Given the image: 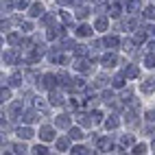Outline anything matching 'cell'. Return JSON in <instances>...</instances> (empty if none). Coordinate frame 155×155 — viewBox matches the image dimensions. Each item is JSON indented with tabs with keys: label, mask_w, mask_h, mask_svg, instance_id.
<instances>
[{
	"label": "cell",
	"mask_w": 155,
	"mask_h": 155,
	"mask_svg": "<svg viewBox=\"0 0 155 155\" xmlns=\"http://www.w3.org/2000/svg\"><path fill=\"white\" fill-rule=\"evenodd\" d=\"M92 64H94V59H92V57H90V59L79 57L72 66H74V70H79V72H90V70H92Z\"/></svg>",
	"instance_id": "1"
},
{
	"label": "cell",
	"mask_w": 155,
	"mask_h": 155,
	"mask_svg": "<svg viewBox=\"0 0 155 155\" xmlns=\"http://www.w3.org/2000/svg\"><path fill=\"white\" fill-rule=\"evenodd\" d=\"M39 138H42L44 142L57 140V136H55V129H53V127H42V129H39Z\"/></svg>",
	"instance_id": "2"
},
{
	"label": "cell",
	"mask_w": 155,
	"mask_h": 155,
	"mask_svg": "<svg viewBox=\"0 0 155 155\" xmlns=\"http://www.w3.org/2000/svg\"><path fill=\"white\" fill-rule=\"evenodd\" d=\"M42 79H44V83H42V85L48 87V90H55L57 83H59V77H57V74H44Z\"/></svg>",
	"instance_id": "3"
},
{
	"label": "cell",
	"mask_w": 155,
	"mask_h": 155,
	"mask_svg": "<svg viewBox=\"0 0 155 155\" xmlns=\"http://www.w3.org/2000/svg\"><path fill=\"white\" fill-rule=\"evenodd\" d=\"M55 127H57V129H70V116H68V114L57 116V118H55Z\"/></svg>",
	"instance_id": "4"
},
{
	"label": "cell",
	"mask_w": 155,
	"mask_h": 155,
	"mask_svg": "<svg viewBox=\"0 0 155 155\" xmlns=\"http://www.w3.org/2000/svg\"><path fill=\"white\" fill-rule=\"evenodd\" d=\"M101 64L105 66V68H114L118 64V57L114 55V53H107V55H103V59H101Z\"/></svg>",
	"instance_id": "5"
},
{
	"label": "cell",
	"mask_w": 155,
	"mask_h": 155,
	"mask_svg": "<svg viewBox=\"0 0 155 155\" xmlns=\"http://www.w3.org/2000/svg\"><path fill=\"white\" fill-rule=\"evenodd\" d=\"M153 90H155V81L153 79H144L140 83V92H144V94H151Z\"/></svg>",
	"instance_id": "6"
},
{
	"label": "cell",
	"mask_w": 155,
	"mask_h": 155,
	"mask_svg": "<svg viewBox=\"0 0 155 155\" xmlns=\"http://www.w3.org/2000/svg\"><path fill=\"white\" fill-rule=\"evenodd\" d=\"M96 149H98L101 153L109 151V149H111V140H109V138H98V140H96Z\"/></svg>",
	"instance_id": "7"
},
{
	"label": "cell",
	"mask_w": 155,
	"mask_h": 155,
	"mask_svg": "<svg viewBox=\"0 0 155 155\" xmlns=\"http://www.w3.org/2000/svg\"><path fill=\"white\" fill-rule=\"evenodd\" d=\"M77 118H79V122L83 127H92V122H94V116H92V114H83V111H81Z\"/></svg>",
	"instance_id": "8"
},
{
	"label": "cell",
	"mask_w": 155,
	"mask_h": 155,
	"mask_svg": "<svg viewBox=\"0 0 155 155\" xmlns=\"http://www.w3.org/2000/svg\"><path fill=\"white\" fill-rule=\"evenodd\" d=\"M92 31H94L92 26H87V24H81V26H77V31H74V33H77L79 37H90V35H92Z\"/></svg>",
	"instance_id": "9"
},
{
	"label": "cell",
	"mask_w": 155,
	"mask_h": 155,
	"mask_svg": "<svg viewBox=\"0 0 155 155\" xmlns=\"http://www.w3.org/2000/svg\"><path fill=\"white\" fill-rule=\"evenodd\" d=\"M31 18H42L44 15V7L39 5V2H35V5H31Z\"/></svg>",
	"instance_id": "10"
},
{
	"label": "cell",
	"mask_w": 155,
	"mask_h": 155,
	"mask_svg": "<svg viewBox=\"0 0 155 155\" xmlns=\"http://www.w3.org/2000/svg\"><path fill=\"white\" fill-rule=\"evenodd\" d=\"M18 136L22 138V140H28V138L35 136V131L31 129V127H20V129H18Z\"/></svg>",
	"instance_id": "11"
},
{
	"label": "cell",
	"mask_w": 155,
	"mask_h": 155,
	"mask_svg": "<svg viewBox=\"0 0 155 155\" xmlns=\"http://www.w3.org/2000/svg\"><path fill=\"white\" fill-rule=\"evenodd\" d=\"M2 61H5V64H18V53L7 50V53H2Z\"/></svg>",
	"instance_id": "12"
},
{
	"label": "cell",
	"mask_w": 155,
	"mask_h": 155,
	"mask_svg": "<svg viewBox=\"0 0 155 155\" xmlns=\"http://www.w3.org/2000/svg\"><path fill=\"white\" fill-rule=\"evenodd\" d=\"M48 101H50V105H61V103H64V96H61L59 92L50 90V96H48Z\"/></svg>",
	"instance_id": "13"
},
{
	"label": "cell",
	"mask_w": 155,
	"mask_h": 155,
	"mask_svg": "<svg viewBox=\"0 0 155 155\" xmlns=\"http://www.w3.org/2000/svg\"><path fill=\"white\" fill-rule=\"evenodd\" d=\"M70 140H72L70 136H68V138H57V140H55V142H57V149H59V151H68Z\"/></svg>",
	"instance_id": "14"
},
{
	"label": "cell",
	"mask_w": 155,
	"mask_h": 155,
	"mask_svg": "<svg viewBox=\"0 0 155 155\" xmlns=\"http://www.w3.org/2000/svg\"><path fill=\"white\" fill-rule=\"evenodd\" d=\"M138 26V20L136 18H129V20H125V22H122V31H133V28H136Z\"/></svg>",
	"instance_id": "15"
},
{
	"label": "cell",
	"mask_w": 155,
	"mask_h": 155,
	"mask_svg": "<svg viewBox=\"0 0 155 155\" xmlns=\"http://www.w3.org/2000/svg\"><path fill=\"white\" fill-rule=\"evenodd\" d=\"M125 74H127V79H136L138 74H140V70H138V66L133 64V66H129L127 70H125Z\"/></svg>",
	"instance_id": "16"
},
{
	"label": "cell",
	"mask_w": 155,
	"mask_h": 155,
	"mask_svg": "<svg viewBox=\"0 0 155 155\" xmlns=\"http://www.w3.org/2000/svg\"><path fill=\"white\" fill-rule=\"evenodd\" d=\"M118 125H120V120H118L116 116H109V118L105 120V127H107V129H118Z\"/></svg>",
	"instance_id": "17"
},
{
	"label": "cell",
	"mask_w": 155,
	"mask_h": 155,
	"mask_svg": "<svg viewBox=\"0 0 155 155\" xmlns=\"http://www.w3.org/2000/svg\"><path fill=\"white\" fill-rule=\"evenodd\" d=\"M107 26H109L107 18H98V20H96V24H94V28H96V31H107Z\"/></svg>",
	"instance_id": "18"
},
{
	"label": "cell",
	"mask_w": 155,
	"mask_h": 155,
	"mask_svg": "<svg viewBox=\"0 0 155 155\" xmlns=\"http://www.w3.org/2000/svg\"><path fill=\"white\" fill-rule=\"evenodd\" d=\"M140 5H142V0H129V2H127V11L136 13L138 9H140Z\"/></svg>",
	"instance_id": "19"
},
{
	"label": "cell",
	"mask_w": 155,
	"mask_h": 155,
	"mask_svg": "<svg viewBox=\"0 0 155 155\" xmlns=\"http://www.w3.org/2000/svg\"><path fill=\"white\" fill-rule=\"evenodd\" d=\"M68 136H70L72 140H81V138H83V131H81L79 127H70V133H68Z\"/></svg>",
	"instance_id": "20"
},
{
	"label": "cell",
	"mask_w": 155,
	"mask_h": 155,
	"mask_svg": "<svg viewBox=\"0 0 155 155\" xmlns=\"http://www.w3.org/2000/svg\"><path fill=\"white\" fill-rule=\"evenodd\" d=\"M22 120L26 122V125H31V122H35V120H37V111H26L24 116H22Z\"/></svg>",
	"instance_id": "21"
},
{
	"label": "cell",
	"mask_w": 155,
	"mask_h": 155,
	"mask_svg": "<svg viewBox=\"0 0 155 155\" xmlns=\"http://www.w3.org/2000/svg\"><path fill=\"white\" fill-rule=\"evenodd\" d=\"M120 11H122V7H120L118 2H114V5L109 7V15H111V18H118V15H120Z\"/></svg>",
	"instance_id": "22"
},
{
	"label": "cell",
	"mask_w": 155,
	"mask_h": 155,
	"mask_svg": "<svg viewBox=\"0 0 155 155\" xmlns=\"http://www.w3.org/2000/svg\"><path fill=\"white\" fill-rule=\"evenodd\" d=\"M105 44H107L109 48H116V46H118V37H116V35H107V37H105Z\"/></svg>",
	"instance_id": "23"
},
{
	"label": "cell",
	"mask_w": 155,
	"mask_h": 155,
	"mask_svg": "<svg viewBox=\"0 0 155 155\" xmlns=\"http://www.w3.org/2000/svg\"><path fill=\"white\" fill-rule=\"evenodd\" d=\"M144 18H149V20H155V5H149L147 9H144Z\"/></svg>",
	"instance_id": "24"
},
{
	"label": "cell",
	"mask_w": 155,
	"mask_h": 155,
	"mask_svg": "<svg viewBox=\"0 0 155 155\" xmlns=\"http://www.w3.org/2000/svg\"><path fill=\"white\" fill-rule=\"evenodd\" d=\"M125 77L127 74H116V77H114V87H122V85H125Z\"/></svg>",
	"instance_id": "25"
},
{
	"label": "cell",
	"mask_w": 155,
	"mask_h": 155,
	"mask_svg": "<svg viewBox=\"0 0 155 155\" xmlns=\"http://www.w3.org/2000/svg\"><path fill=\"white\" fill-rule=\"evenodd\" d=\"M127 122L129 125H138V114L136 111H127Z\"/></svg>",
	"instance_id": "26"
},
{
	"label": "cell",
	"mask_w": 155,
	"mask_h": 155,
	"mask_svg": "<svg viewBox=\"0 0 155 155\" xmlns=\"http://www.w3.org/2000/svg\"><path fill=\"white\" fill-rule=\"evenodd\" d=\"M87 13H90V9H87V7H81V9H77L74 15H77L79 20H83V18H87Z\"/></svg>",
	"instance_id": "27"
},
{
	"label": "cell",
	"mask_w": 155,
	"mask_h": 155,
	"mask_svg": "<svg viewBox=\"0 0 155 155\" xmlns=\"http://www.w3.org/2000/svg\"><path fill=\"white\" fill-rule=\"evenodd\" d=\"M114 98H116V96H114L111 90H105V92H103V101H105V103H114Z\"/></svg>",
	"instance_id": "28"
},
{
	"label": "cell",
	"mask_w": 155,
	"mask_h": 155,
	"mask_svg": "<svg viewBox=\"0 0 155 155\" xmlns=\"http://www.w3.org/2000/svg\"><path fill=\"white\" fill-rule=\"evenodd\" d=\"M9 83H11L13 87H18V85H22V77H20V74H13L11 79H9Z\"/></svg>",
	"instance_id": "29"
},
{
	"label": "cell",
	"mask_w": 155,
	"mask_h": 155,
	"mask_svg": "<svg viewBox=\"0 0 155 155\" xmlns=\"http://www.w3.org/2000/svg\"><path fill=\"white\" fill-rule=\"evenodd\" d=\"M144 66H147V68H155V57L147 55V57H144Z\"/></svg>",
	"instance_id": "30"
},
{
	"label": "cell",
	"mask_w": 155,
	"mask_h": 155,
	"mask_svg": "<svg viewBox=\"0 0 155 155\" xmlns=\"http://www.w3.org/2000/svg\"><path fill=\"white\" fill-rule=\"evenodd\" d=\"M144 39H147V31H138L136 33V44H142Z\"/></svg>",
	"instance_id": "31"
},
{
	"label": "cell",
	"mask_w": 155,
	"mask_h": 155,
	"mask_svg": "<svg viewBox=\"0 0 155 155\" xmlns=\"http://www.w3.org/2000/svg\"><path fill=\"white\" fill-rule=\"evenodd\" d=\"M33 153H37V155H46V153H48V149L44 147V144H37V147L33 149Z\"/></svg>",
	"instance_id": "32"
},
{
	"label": "cell",
	"mask_w": 155,
	"mask_h": 155,
	"mask_svg": "<svg viewBox=\"0 0 155 155\" xmlns=\"http://www.w3.org/2000/svg\"><path fill=\"white\" fill-rule=\"evenodd\" d=\"M74 53H77V57H85V55H87V48H85V46H77Z\"/></svg>",
	"instance_id": "33"
},
{
	"label": "cell",
	"mask_w": 155,
	"mask_h": 155,
	"mask_svg": "<svg viewBox=\"0 0 155 155\" xmlns=\"http://www.w3.org/2000/svg\"><path fill=\"white\" fill-rule=\"evenodd\" d=\"M70 153H74V155H83V153H90L85 147H74V149H72Z\"/></svg>",
	"instance_id": "34"
},
{
	"label": "cell",
	"mask_w": 155,
	"mask_h": 155,
	"mask_svg": "<svg viewBox=\"0 0 155 155\" xmlns=\"http://www.w3.org/2000/svg\"><path fill=\"white\" fill-rule=\"evenodd\" d=\"M0 98H2V103H7L9 98H11V92H9V90H5V87H2V92H0Z\"/></svg>",
	"instance_id": "35"
},
{
	"label": "cell",
	"mask_w": 155,
	"mask_h": 155,
	"mask_svg": "<svg viewBox=\"0 0 155 155\" xmlns=\"http://www.w3.org/2000/svg\"><path fill=\"white\" fill-rule=\"evenodd\" d=\"M46 37H48V39H57V37H59V31H55V28H48Z\"/></svg>",
	"instance_id": "36"
},
{
	"label": "cell",
	"mask_w": 155,
	"mask_h": 155,
	"mask_svg": "<svg viewBox=\"0 0 155 155\" xmlns=\"http://www.w3.org/2000/svg\"><path fill=\"white\" fill-rule=\"evenodd\" d=\"M7 42H9V44H18V42H20V35H18V33H11V35L7 37Z\"/></svg>",
	"instance_id": "37"
},
{
	"label": "cell",
	"mask_w": 155,
	"mask_h": 155,
	"mask_svg": "<svg viewBox=\"0 0 155 155\" xmlns=\"http://www.w3.org/2000/svg\"><path fill=\"white\" fill-rule=\"evenodd\" d=\"M120 142H122V147H131V144H133V138H131V136H122Z\"/></svg>",
	"instance_id": "38"
},
{
	"label": "cell",
	"mask_w": 155,
	"mask_h": 155,
	"mask_svg": "<svg viewBox=\"0 0 155 155\" xmlns=\"http://www.w3.org/2000/svg\"><path fill=\"white\" fill-rule=\"evenodd\" d=\"M122 48H125L127 53H131V50H133V42H131V39H125V42H122Z\"/></svg>",
	"instance_id": "39"
},
{
	"label": "cell",
	"mask_w": 155,
	"mask_h": 155,
	"mask_svg": "<svg viewBox=\"0 0 155 155\" xmlns=\"http://www.w3.org/2000/svg\"><path fill=\"white\" fill-rule=\"evenodd\" d=\"M61 22L70 24V22H72V15H70V13H66V11H61Z\"/></svg>",
	"instance_id": "40"
},
{
	"label": "cell",
	"mask_w": 155,
	"mask_h": 155,
	"mask_svg": "<svg viewBox=\"0 0 155 155\" xmlns=\"http://www.w3.org/2000/svg\"><path fill=\"white\" fill-rule=\"evenodd\" d=\"M131 153H147V147H144V144H136Z\"/></svg>",
	"instance_id": "41"
},
{
	"label": "cell",
	"mask_w": 155,
	"mask_h": 155,
	"mask_svg": "<svg viewBox=\"0 0 155 155\" xmlns=\"http://www.w3.org/2000/svg\"><path fill=\"white\" fill-rule=\"evenodd\" d=\"M11 151L13 153H24L26 149H24V144H15V147H11Z\"/></svg>",
	"instance_id": "42"
},
{
	"label": "cell",
	"mask_w": 155,
	"mask_h": 155,
	"mask_svg": "<svg viewBox=\"0 0 155 155\" xmlns=\"http://www.w3.org/2000/svg\"><path fill=\"white\" fill-rule=\"evenodd\" d=\"M105 81H107V79L103 77V74H101V77H96V87H103V85H105Z\"/></svg>",
	"instance_id": "43"
},
{
	"label": "cell",
	"mask_w": 155,
	"mask_h": 155,
	"mask_svg": "<svg viewBox=\"0 0 155 155\" xmlns=\"http://www.w3.org/2000/svg\"><path fill=\"white\" fill-rule=\"evenodd\" d=\"M15 5H18V9H26L28 7V0H18Z\"/></svg>",
	"instance_id": "44"
},
{
	"label": "cell",
	"mask_w": 155,
	"mask_h": 155,
	"mask_svg": "<svg viewBox=\"0 0 155 155\" xmlns=\"http://www.w3.org/2000/svg\"><path fill=\"white\" fill-rule=\"evenodd\" d=\"M92 116H94V122H101L103 120V114L101 111H92Z\"/></svg>",
	"instance_id": "45"
},
{
	"label": "cell",
	"mask_w": 155,
	"mask_h": 155,
	"mask_svg": "<svg viewBox=\"0 0 155 155\" xmlns=\"http://www.w3.org/2000/svg\"><path fill=\"white\" fill-rule=\"evenodd\" d=\"M22 31H24V33H28V31H33V26H31V22H24V24H22Z\"/></svg>",
	"instance_id": "46"
},
{
	"label": "cell",
	"mask_w": 155,
	"mask_h": 155,
	"mask_svg": "<svg viewBox=\"0 0 155 155\" xmlns=\"http://www.w3.org/2000/svg\"><path fill=\"white\" fill-rule=\"evenodd\" d=\"M53 22H55L53 15H44V24H53Z\"/></svg>",
	"instance_id": "47"
},
{
	"label": "cell",
	"mask_w": 155,
	"mask_h": 155,
	"mask_svg": "<svg viewBox=\"0 0 155 155\" xmlns=\"http://www.w3.org/2000/svg\"><path fill=\"white\" fill-rule=\"evenodd\" d=\"M147 120H151V122H155V111H149V114H147Z\"/></svg>",
	"instance_id": "48"
},
{
	"label": "cell",
	"mask_w": 155,
	"mask_h": 155,
	"mask_svg": "<svg viewBox=\"0 0 155 155\" xmlns=\"http://www.w3.org/2000/svg\"><path fill=\"white\" fill-rule=\"evenodd\" d=\"M2 7H7V9H11V7H13V2H11V0H2Z\"/></svg>",
	"instance_id": "49"
},
{
	"label": "cell",
	"mask_w": 155,
	"mask_h": 155,
	"mask_svg": "<svg viewBox=\"0 0 155 155\" xmlns=\"http://www.w3.org/2000/svg\"><path fill=\"white\" fill-rule=\"evenodd\" d=\"M70 2H74V0H57V5H61V7H64V5H70Z\"/></svg>",
	"instance_id": "50"
},
{
	"label": "cell",
	"mask_w": 155,
	"mask_h": 155,
	"mask_svg": "<svg viewBox=\"0 0 155 155\" xmlns=\"http://www.w3.org/2000/svg\"><path fill=\"white\" fill-rule=\"evenodd\" d=\"M153 151H155V140H153Z\"/></svg>",
	"instance_id": "51"
},
{
	"label": "cell",
	"mask_w": 155,
	"mask_h": 155,
	"mask_svg": "<svg viewBox=\"0 0 155 155\" xmlns=\"http://www.w3.org/2000/svg\"><path fill=\"white\" fill-rule=\"evenodd\" d=\"M153 33H155V28H153Z\"/></svg>",
	"instance_id": "52"
}]
</instances>
